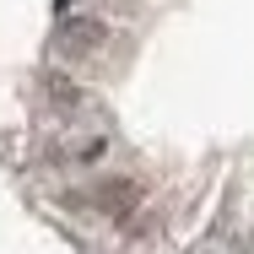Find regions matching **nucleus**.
Wrapping results in <instances>:
<instances>
[{"mask_svg":"<svg viewBox=\"0 0 254 254\" xmlns=\"http://www.w3.org/2000/svg\"><path fill=\"white\" fill-rule=\"evenodd\" d=\"M65 44L92 49V44H103V27H98V22H76V27H65Z\"/></svg>","mask_w":254,"mask_h":254,"instance_id":"obj_1","label":"nucleus"}]
</instances>
